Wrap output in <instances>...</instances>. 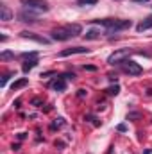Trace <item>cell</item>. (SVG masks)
I'll return each instance as SVG.
<instances>
[{
  "label": "cell",
  "mask_w": 152,
  "mask_h": 154,
  "mask_svg": "<svg viewBox=\"0 0 152 154\" xmlns=\"http://www.w3.org/2000/svg\"><path fill=\"white\" fill-rule=\"evenodd\" d=\"M77 34H81V25H77V23H70V25H65V27L54 29V31H52V39L66 41V39L74 38V36H77Z\"/></svg>",
  "instance_id": "obj_1"
},
{
  "label": "cell",
  "mask_w": 152,
  "mask_h": 154,
  "mask_svg": "<svg viewBox=\"0 0 152 154\" xmlns=\"http://www.w3.org/2000/svg\"><path fill=\"white\" fill-rule=\"evenodd\" d=\"M95 23L104 25L108 29V32H116V31H123L129 29L132 25L131 20H116V18H104V20H95Z\"/></svg>",
  "instance_id": "obj_2"
},
{
  "label": "cell",
  "mask_w": 152,
  "mask_h": 154,
  "mask_svg": "<svg viewBox=\"0 0 152 154\" xmlns=\"http://www.w3.org/2000/svg\"><path fill=\"white\" fill-rule=\"evenodd\" d=\"M20 2L29 11H38V13H47L48 11V4L45 0H20Z\"/></svg>",
  "instance_id": "obj_3"
},
{
  "label": "cell",
  "mask_w": 152,
  "mask_h": 154,
  "mask_svg": "<svg viewBox=\"0 0 152 154\" xmlns=\"http://www.w3.org/2000/svg\"><path fill=\"white\" fill-rule=\"evenodd\" d=\"M131 52H132L131 48H120V50L113 52V54L108 57V63H109V65H118V63H123V61H125V57H127Z\"/></svg>",
  "instance_id": "obj_4"
},
{
  "label": "cell",
  "mask_w": 152,
  "mask_h": 154,
  "mask_svg": "<svg viewBox=\"0 0 152 154\" xmlns=\"http://www.w3.org/2000/svg\"><path fill=\"white\" fill-rule=\"evenodd\" d=\"M123 70H125L129 75H140V74L143 72V68H141L138 63L131 61V59H125V61H123Z\"/></svg>",
  "instance_id": "obj_5"
},
{
  "label": "cell",
  "mask_w": 152,
  "mask_h": 154,
  "mask_svg": "<svg viewBox=\"0 0 152 154\" xmlns=\"http://www.w3.org/2000/svg\"><path fill=\"white\" fill-rule=\"evenodd\" d=\"M72 54H90V48H84V47H72V48H65L61 50V57H66V56H72Z\"/></svg>",
  "instance_id": "obj_6"
},
{
  "label": "cell",
  "mask_w": 152,
  "mask_h": 154,
  "mask_svg": "<svg viewBox=\"0 0 152 154\" xmlns=\"http://www.w3.org/2000/svg\"><path fill=\"white\" fill-rule=\"evenodd\" d=\"M22 38L32 39V41H38V43H43V45H47V43H48V39H47V38L38 36V34H34V32H29V31H23V32H22Z\"/></svg>",
  "instance_id": "obj_7"
},
{
  "label": "cell",
  "mask_w": 152,
  "mask_h": 154,
  "mask_svg": "<svg viewBox=\"0 0 152 154\" xmlns=\"http://www.w3.org/2000/svg\"><path fill=\"white\" fill-rule=\"evenodd\" d=\"M11 18H13V13L9 11V7H7L5 4H2V5H0V20H2V22H9Z\"/></svg>",
  "instance_id": "obj_8"
},
{
  "label": "cell",
  "mask_w": 152,
  "mask_h": 154,
  "mask_svg": "<svg viewBox=\"0 0 152 154\" xmlns=\"http://www.w3.org/2000/svg\"><path fill=\"white\" fill-rule=\"evenodd\" d=\"M52 88H54L56 91H65V90H66V81H65V77L56 79V81L52 82Z\"/></svg>",
  "instance_id": "obj_9"
},
{
  "label": "cell",
  "mask_w": 152,
  "mask_h": 154,
  "mask_svg": "<svg viewBox=\"0 0 152 154\" xmlns=\"http://www.w3.org/2000/svg\"><path fill=\"white\" fill-rule=\"evenodd\" d=\"M27 84H29V79H25V77H23V79H18V81H14L11 88H13V91H16V90H20V88L27 86Z\"/></svg>",
  "instance_id": "obj_10"
},
{
  "label": "cell",
  "mask_w": 152,
  "mask_h": 154,
  "mask_svg": "<svg viewBox=\"0 0 152 154\" xmlns=\"http://www.w3.org/2000/svg\"><path fill=\"white\" fill-rule=\"evenodd\" d=\"M150 27H152V16H149V18H145V20H143L136 29L141 32V31H147V29H150Z\"/></svg>",
  "instance_id": "obj_11"
},
{
  "label": "cell",
  "mask_w": 152,
  "mask_h": 154,
  "mask_svg": "<svg viewBox=\"0 0 152 154\" xmlns=\"http://www.w3.org/2000/svg\"><path fill=\"white\" fill-rule=\"evenodd\" d=\"M18 16H20V20H22V22H29V23H34V22H38L34 14H27V13H23V11H22Z\"/></svg>",
  "instance_id": "obj_12"
},
{
  "label": "cell",
  "mask_w": 152,
  "mask_h": 154,
  "mask_svg": "<svg viewBox=\"0 0 152 154\" xmlns=\"http://www.w3.org/2000/svg\"><path fill=\"white\" fill-rule=\"evenodd\" d=\"M36 65H38V61H36V59H29V61H25V63H23L22 70H23V72L27 74V72H29V70H32V68H34Z\"/></svg>",
  "instance_id": "obj_13"
},
{
  "label": "cell",
  "mask_w": 152,
  "mask_h": 154,
  "mask_svg": "<svg viewBox=\"0 0 152 154\" xmlns=\"http://www.w3.org/2000/svg\"><path fill=\"white\" fill-rule=\"evenodd\" d=\"M84 38L86 39H97V38H100V32L95 31V29H91V31H88V32L84 34Z\"/></svg>",
  "instance_id": "obj_14"
},
{
  "label": "cell",
  "mask_w": 152,
  "mask_h": 154,
  "mask_svg": "<svg viewBox=\"0 0 152 154\" xmlns=\"http://www.w3.org/2000/svg\"><path fill=\"white\" fill-rule=\"evenodd\" d=\"M118 91H120V86H118V84H114V86H109V88H108V93H109V95H118Z\"/></svg>",
  "instance_id": "obj_15"
},
{
  "label": "cell",
  "mask_w": 152,
  "mask_h": 154,
  "mask_svg": "<svg viewBox=\"0 0 152 154\" xmlns=\"http://www.w3.org/2000/svg\"><path fill=\"white\" fill-rule=\"evenodd\" d=\"M22 57H25V59H29V57H31V59H36V57H38V54H36V52H23V54H22Z\"/></svg>",
  "instance_id": "obj_16"
},
{
  "label": "cell",
  "mask_w": 152,
  "mask_h": 154,
  "mask_svg": "<svg viewBox=\"0 0 152 154\" xmlns=\"http://www.w3.org/2000/svg\"><path fill=\"white\" fill-rule=\"evenodd\" d=\"M77 4L79 5H93V4H97V0H79Z\"/></svg>",
  "instance_id": "obj_17"
},
{
  "label": "cell",
  "mask_w": 152,
  "mask_h": 154,
  "mask_svg": "<svg viewBox=\"0 0 152 154\" xmlns=\"http://www.w3.org/2000/svg\"><path fill=\"white\" fill-rule=\"evenodd\" d=\"M9 57H13L11 52H2V54H0V59H9Z\"/></svg>",
  "instance_id": "obj_18"
},
{
  "label": "cell",
  "mask_w": 152,
  "mask_h": 154,
  "mask_svg": "<svg viewBox=\"0 0 152 154\" xmlns=\"http://www.w3.org/2000/svg\"><path fill=\"white\" fill-rule=\"evenodd\" d=\"M7 79H9V74L2 77V81H0V86H5V84H7Z\"/></svg>",
  "instance_id": "obj_19"
},
{
  "label": "cell",
  "mask_w": 152,
  "mask_h": 154,
  "mask_svg": "<svg viewBox=\"0 0 152 154\" xmlns=\"http://www.w3.org/2000/svg\"><path fill=\"white\" fill-rule=\"evenodd\" d=\"M63 124H65V122H63V118H57V122L54 124V127H61Z\"/></svg>",
  "instance_id": "obj_20"
},
{
  "label": "cell",
  "mask_w": 152,
  "mask_h": 154,
  "mask_svg": "<svg viewBox=\"0 0 152 154\" xmlns=\"http://www.w3.org/2000/svg\"><path fill=\"white\" fill-rule=\"evenodd\" d=\"M84 70H91V72H95L97 68H95V66H91V65H88V66H84Z\"/></svg>",
  "instance_id": "obj_21"
},
{
  "label": "cell",
  "mask_w": 152,
  "mask_h": 154,
  "mask_svg": "<svg viewBox=\"0 0 152 154\" xmlns=\"http://www.w3.org/2000/svg\"><path fill=\"white\" fill-rule=\"evenodd\" d=\"M125 129H127V127H125V124H120V125H118V131H122V133H123Z\"/></svg>",
  "instance_id": "obj_22"
},
{
  "label": "cell",
  "mask_w": 152,
  "mask_h": 154,
  "mask_svg": "<svg viewBox=\"0 0 152 154\" xmlns=\"http://www.w3.org/2000/svg\"><path fill=\"white\" fill-rule=\"evenodd\" d=\"M134 2H147V0H134Z\"/></svg>",
  "instance_id": "obj_23"
}]
</instances>
